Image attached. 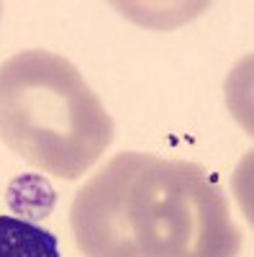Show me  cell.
Listing matches in <instances>:
<instances>
[{
  "label": "cell",
  "mask_w": 254,
  "mask_h": 257,
  "mask_svg": "<svg viewBox=\"0 0 254 257\" xmlns=\"http://www.w3.org/2000/svg\"><path fill=\"white\" fill-rule=\"evenodd\" d=\"M70 226L85 257H236L241 249L216 178L195 162L146 152L105 162L77 190Z\"/></svg>",
  "instance_id": "1"
},
{
  "label": "cell",
  "mask_w": 254,
  "mask_h": 257,
  "mask_svg": "<svg viewBox=\"0 0 254 257\" xmlns=\"http://www.w3.org/2000/svg\"><path fill=\"white\" fill-rule=\"evenodd\" d=\"M111 139V113L70 59L26 49L0 64V142L26 162L77 180Z\"/></svg>",
  "instance_id": "2"
},
{
  "label": "cell",
  "mask_w": 254,
  "mask_h": 257,
  "mask_svg": "<svg viewBox=\"0 0 254 257\" xmlns=\"http://www.w3.org/2000/svg\"><path fill=\"white\" fill-rule=\"evenodd\" d=\"M0 257H59L57 237L34 221L0 216Z\"/></svg>",
  "instance_id": "3"
}]
</instances>
